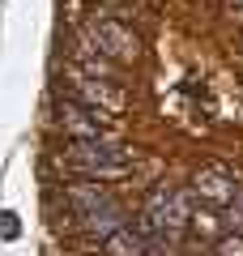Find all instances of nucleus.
Instances as JSON below:
<instances>
[{"label":"nucleus","mask_w":243,"mask_h":256,"mask_svg":"<svg viewBox=\"0 0 243 256\" xmlns=\"http://www.w3.org/2000/svg\"><path fill=\"white\" fill-rule=\"evenodd\" d=\"M72 98H81V102H90V107H102V111H120V90H111L107 82H98L94 73H72Z\"/></svg>","instance_id":"423d86ee"},{"label":"nucleus","mask_w":243,"mask_h":256,"mask_svg":"<svg viewBox=\"0 0 243 256\" xmlns=\"http://www.w3.org/2000/svg\"><path fill=\"white\" fill-rule=\"evenodd\" d=\"M145 256H180V252H175L171 239H154V244L145 248Z\"/></svg>","instance_id":"4468645a"},{"label":"nucleus","mask_w":243,"mask_h":256,"mask_svg":"<svg viewBox=\"0 0 243 256\" xmlns=\"http://www.w3.org/2000/svg\"><path fill=\"white\" fill-rule=\"evenodd\" d=\"M68 162H72V171H81L86 180H116V175L132 171V150L120 146L116 137H107V141H72Z\"/></svg>","instance_id":"f03ea898"},{"label":"nucleus","mask_w":243,"mask_h":256,"mask_svg":"<svg viewBox=\"0 0 243 256\" xmlns=\"http://www.w3.org/2000/svg\"><path fill=\"white\" fill-rule=\"evenodd\" d=\"M145 248H150V239L136 230V222H124L102 239V256H145Z\"/></svg>","instance_id":"6e6552de"},{"label":"nucleus","mask_w":243,"mask_h":256,"mask_svg":"<svg viewBox=\"0 0 243 256\" xmlns=\"http://www.w3.org/2000/svg\"><path fill=\"white\" fill-rule=\"evenodd\" d=\"M192 230H200V235H214L218 230V218L209 210H200V214H192Z\"/></svg>","instance_id":"ddd939ff"},{"label":"nucleus","mask_w":243,"mask_h":256,"mask_svg":"<svg viewBox=\"0 0 243 256\" xmlns=\"http://www.w3.org/2000/svg\"><path fill=\"white\" fill-rule=\"evenodd\" d=\"M239 4H243V0H239Z\"/></svg>","instance_id":"2eb2a0df"},{"label":"nucleus","mask_w":243,"mask_h":256,"mask_svg":"<svg viewBox=\"0 0 243 256\" xmlns=\"http://www.w3.org/2000/svg\"><path fill=\"white\" fill-rule=\"evenodd\" d=\"M214 256H243V235H222L214 248Z\"/></svg>","instance_id":"9d476101"},{"label":"nucleus","mask_w":243,"mask_h":256,"mask_svg":"<svg viewBox=\"0 0 243 256\" xmlns=\"http://www.w3.org/2000/svg\"><path fill=\"white\" fill-rule=\"evenodd\" d=\"M18 230H22L18 214H13V210H0V239H18Z\"/></svg>","instance_id":"9b49d317"},{"label":"nucleus","mask_w":243,"mask_h":256,"mask_svg":"<svg viewBox=\"0 0 243 256\" xmlns=\"http://www.w3.org/2000/svg\"><path fill=\"white\" fill-rule=\"evenodd\" d=\"M56 124H60L72 141H107V137H116L111 124H107V111L72 98V94H60V98H56Z\"/></svg>","instance_id":"7ed1b4c3"},{"label":"nucleus","mask_w":243,"mask_h":256,"mask_svg":"<svg viewBox=\"0 0 243 256\" xmlns=\"http://www.w3.org/2000/svg\"><path fill=\"white\" fill-rule=\"evenodd\" d=\"M196 196L209 201L214 210H226V205L239 196V184H234L226 171H218V166H205V171L196 175Z\"/></svg>","instance_id":"39448f33"},{"label":"nucleus","mask_w":243,"mask_h":256,"mask_svg":"<svg viewBox=\"0 0 243 256\" xmlns=\"http://www.w3.org/2000/svg\"><path fill=\"white\" fill-rule=\"evenodd\" d=\"M226 226L243 230V188H239V196H234V201L226 205Z\"/></svg>","instance_id":"f8f14e48"},{"label":"nucleus","mask_w":243,"mask_h":256,"mask_svg":"<svg viewBox=\"0 0 243 256\" xmlns=\"http://www.w3.org/2000/svg\"><path fill=\"white\" fill-rule=\"evenodd\" d=\"M77 226L86 230V235H94V239H107L111 230H120V226H124V205H120V201H107V205H98L94 214L77 218Z\"/></svg>","instance_id":"0eeeda50"},{"label":"nucleus","mask_w":243,"mask_h":256,"mask_svg":"<svg viewBox=\"0 0 243 256\" xmlns=\"http://www.w3.org/2000/svg\"><path fill=\"white\" fill-rule=\"evenodd\" d=\"M192 226V205H188V192L184 188H171V184H158L150 192V201H145L141 218H136V230L145 239H180L184 230Z\"/></svg>","instance_id":"f257e3e1"},{"label":"nucleus","mask_w":243,"mask_h":256,"mask_svg":"<svg viewBox=\"0 0 243 256\" xmlns=\"http://www.w3.org/2000/svg\"><path fill=\"white\" fill-rule=\"evenodd\" d=\"M64 196H68V205H72V214H77V218H86V214H94V210H98V205H107V201H116V196H111V192L102 188L98 180H86V184H72V188L64 192Z\"/></svg>","instance_id":"1a4fd4ad"},{"label":"nucleus","mask_w":243,"mask_h":256,"mask_svg":"<svg viewBox=\"0 0 243 256\" xmlns=\"http://www.w3.org/2000/svg\"><path fill=\"white\" fill-rule=\"evenodd\" d=\"M94 38H98V52L107 56V60H116V64H132L136 56H141V38L116 18L94 22Z\"/></svg>","instance_id":"20e7f679"}]
</instances>
